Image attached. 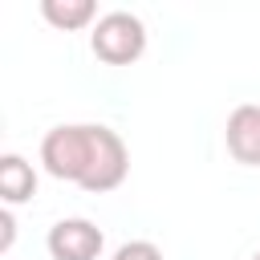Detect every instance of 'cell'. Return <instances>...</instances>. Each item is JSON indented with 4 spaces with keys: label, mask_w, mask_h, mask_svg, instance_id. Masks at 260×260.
Wrapping results in <instances>:
<instances>
[{
    "label": "cell",
    "mask_w": 260,
    "mask_h": 260,
    "mask_svg": "<svg viewBox=\"0 0 260 260\" xmlns=\"http://www.w3.org/2000/svg\"><path fill=\"white\" fill-rule=\"evenodd\" d=\"M114 260H162V252L150 244V240H130L114 252Z\"/></svg>",
    "instance_id": "8"
},
{
    "label": "cell",
    "mask_w": 260,
    "mask_h": 260,
    "mask_svg": "<svg viewBox=\"0 0 260 260\" xmlns=\"http://www.w3.org/2000/svg\"><path fill=\"white\" fill-rule=\"evenodd\" d=\"M252 260H260V252H256V256H252Z\"/></svg>",
    "instance_id": "9"
},
{
    "label": "cell",
    "mask_w": 260,
    "mask_h": 260,
    "mask_svg": "<svg viewBox=\"0 0 260 260\" xmlns=\"http://www.w3.org/2000/svg\"><path fill=\"white\" fill-rule=\"evenodd\" d=\"M89 154H93V126H53L45 138H41V162L53 179H65V183H77L85 179L89 171Z\"/></svg>",
    "instance_id": "1"
},
{
    "label": "cell",
    "mask_w": 260,
    "mask_h": 260,
    "mask_svg": "<svg viewBox=\"0 0 260 260\" xmlns=\"http://www.w3.org/2000/svg\"><path fill=\"white\" fill-rule=\"evenodd\" d=\"M223 138H228V150L236 162L244 167H260V106H236L228 114V126H223Z\"/></svg>",
    "instance_id": "5"
},
{
    "label": "cell",
    "mask_w": 260,
    "mask_h": 260,
    "mask_svg": "<svg viewBox=\"0 0 260 260\" xmlns=\"http://www.w3.org/2000/svg\"><path fill=\"white\" fill-rule=\"evenodd\" d=\"M126 171H130V150H126V142H122L110 126H93V154H89V171H85L81 187L93 191V195H106V191L122 187Z\"/></svg>",
    "instance_id": "3"
},
{
    "label": "cell",
    "mask_w": 260,
    "mask_h": 260,
    "mask_svg": "<svg viewBox=\"0 0 260 260\" xmlns=\"http://www.w3.org/2000/svg\"><path fill=\"white\" fill-rule=\"evenodd\" d=\"M32 195H37V171L20 154H4L0 158V199H4V207L24 203Z\"/></svg>",
    "instance_id": "6"
},
{
    "label": "cell",
    "mask_w": 260,
    "mask_h": 260,
    "mask_svg": "<svg viewBox=\"0 0 260 260\" xmlns=\"http://www.w3.org/2000/svg\"><path fill=\"white\" fill-rule=\"evenodd\" d=\"M89 45H93V53H98L106 65H130V61H138L142 49H146V28H142V20H138L134 12H122V8H118V12L98 16Z\"/></svg>",
    "instance_id": "2"
},
{
    "label": "cell",
    "mask_w": 260,
    "mask_h": 260,
    "mask_svg": "<svg viewBox=\"0 0 260 260\" xmlns=\"http://www.w3.org/2000/svg\"><path fill=\"white\" fill-rule=\"evenodd\" d=\"M45 244H49V256L53 260H98L106 236H102V228L93 219L73 215V219H57L49 228Z\"/></svg>",
    "instance_id": "4"
},
{
    "label": "cell",
    "mask_w": 260,
    "mask_h": 260,
    "mask_svg": "<svg viewBox=\"0 0 260 260\" xmlns=\"http://www.w3.org/2000/svg\"><path fill=\"white\" fill-rule=\"evenodd\" d=\"M41 12H45L49 24L73 32V28H85L98 16V4L93 0H41Z\"/></svg>",
    "instance_id": "7"
}]
</instances>
